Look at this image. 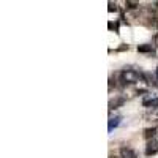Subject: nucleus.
I'll return each instance as SVG.
<instances>
[{
    "label": "nucleus",
    "instance_id": "obj_11",
    "mask_svg": "<svg viewBox=\"0 0 158 158\" xmlns=\"http://www.w3.org/2000/svg\"><path fill=\"white\" fill-rule=\"evenodd\" d=\"M117 51H118V52H122V51H128V44H122V46H118V48H117Z\"/></svg>",
    "mask_w": 158,
    "mask_h": 158
},
{
    "label": "nucleus",
    "instance_id": "obj_2",
    "mask_svg": "<svg viewBox=\"0 0 158 158\" xmlns=\"http://www.w3.org/2000/svg\"><path fill=\"white\" fill-rule=\"evenodd\" d=\"M144 153H146L147 156H152V155L158 153V135H156L153 139H150V141L147 142V146H146V150H144Z\"/></svg>",
    "mask_w": 158,
    "mask_h": 158
},
{
    "label": "nucleus",
    "instance_id": "obj_13",
    "mask_svg": "<svg viewBox=\"0 0 158 158\" xmlns=\"http://www.w3.org/2000/svg\"><path fill=\"white\" fill-rule=\"evenodd\" d=\"M109 158H117V156L115 155H109Z\"/></svg>",
    "mask_w": 158,
    "mask_h": 158
},
{
    "label": "nucleus",
    "instance_id": "obj_3",
    "mask_svg": "<svg viewBox=\"0 0 158 158\" xmlns=\"http://www.w3.org/2000/svg\"><path fill=\"white\" fill-rule=\"evenodd\" d=\"M142 104L146 108H152V109H158V95H147L142 100Z\"/></svg>",
    "mask_w": 158,
    "mask_h": 158
},
{
    "label": "nucleus",
    "instance_id": "obj_9",
    "mask_svg": "<svg viewBox=\"0 0 158 158\" xmlns=\"http://www.w3.org/2000/svg\"><path fill=\"white\" fill-rule=\"evenodd\" d=\"M125 8L127 10H138L139 3L138 2H131V0H127V2H125Z\"/></svg>",
    "mask_w": 158,
    "mask_h": 158
},
{
    "label": "nucleus",
    "instance_id": "obj_5",
    "mask_svg": "<svg viewBox=\"0 0 158 158\" xmlns=\"http://www.w3.org/2000/svg\"><path fill=\"white\" fill-rule=\"evenodd\" d=\"M120 158H138V153L131 147H122L120 149Z\"/></svg>",
    "mask_w": 158,
    "mask_h": 158
},
{
    "label": "nucleus",
    "instance_id": "obj_4",
    "mask_svg": "<svg viewBox=\"0 0 158 158\" xmlns=\"http://www.w3.org/2000/svg\"><path fill=\"white\" fill-rule=\"evenodd\" d=\"M125 101H127V98H125V97H115L114 100H111V101H109V111L117 109V108H122L123 104H125Z\"/></svg>",
    "mask_w": 158,
    "mask_h": 158
},
{
    "label": "nucleus",
    "instance_id": "obj_1",
    "mask_svg": "<svg viewBox=\"0 0 158 158\" xmlns=\"http://www.w3.org/2000/svg\"><path fill=\"white\" fill-rule=\"evenodd\" d=\"M118 77H120V82H122V87L127 85V84H135L138 82L139 79H142V73H138L136 70H130V68H125L118 73Z\"/></svg>",
    "mask_w": 158,
    "mask_h": 158
},
{
    "label": "nucleus",
    "instance_id": "obj_8",
    "mask_svg": "<svg viewBox=\"0 0 158 158\" xmlns=\"http://www.w3.org/2000/svg\"><path fill=\"white\" fill-rule=\"evenodd\" d=\"M155 51V46L152 44H139L138 46V52H142V54H152Z\"/></svg>",
    "mask_w": 158,
    "mask_h": 158
},
{
    "label": "nucleus",
    "instance_id": "obj_6",
    "mask_svg": "<svg viewBox=\"0 0 158 158\" xmlns=\"http://www.w3.org/2000/svg\"><path fill=\"white\" fill-rule=\"evenodd\" d=\"M120 120H122L120 115H115V117H111L109 118V123H108V131H109V133H111L114 128H117L118 125H120Z\"/></svg>",
    "mask_w": 158,
    "mask_h": 158
},
{
    "label": "nucleus",
    "instance_id": "obj_12",
    "mask_svg": "<svg viewBox=\"0 0 158 158\" xmlns=\"http://www.w3.org/2000/svg\"><path fill=\"white\" fill-rule=\"evenodd\" d=\"M155 77H156V81H158V67L155 68Z\"/></svg>",
    "mask_w": 158,
    "mask_h": 158
},
{
    "label": "nucleus",
    "instance_id": "obj_10",
    "mask_svg": "<svg viewBox=\"0 0 158 158\" xmlns=\"http://www.w3.org/2000/svg\"><path fill=\"white\" fill-rule=\"evenodd\" d=\"M108 10H109L111 13H112V11H117V5L112 3V2H109V8H108Z\"/></svg>",
    "mask_w": 158,
    "mask_h": 158
},
{
    "label": "nucleus",
    "instance_id": "obj_7",
    "mask_svg": "<svg viewBox=\"0 0 158 158\" xmlns=\"http://www.w3.org/2000/svg\"><path fill=\"white\" fill-rule=\"evenodd\" d=\"M142 136H144V139L149 142L150 139H153V138L156 136V128H155V127H152V128H146V130H144V133H142Z\"/></svg>",
    "mask_w": 158,
    "mask_h": 158
}]
</instances>
